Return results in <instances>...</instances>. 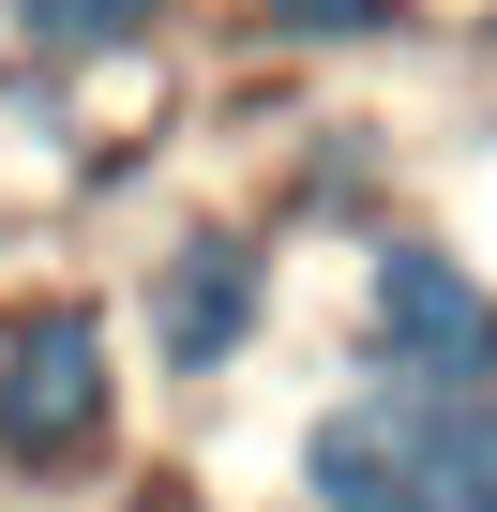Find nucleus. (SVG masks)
Listing matches in <instances>:
<instances>
[{"instance_id": "1", "label": "nucleus", "mask_w": 497, "mask_h": 512, "mask_svg": "<svg viewBox=\"0 0 497 512\" xmlns=\"http://www.w3.org/2000/svg\"><path fill=\"white\" fill-rule=\"evenodd\" d=\"M362 332H377V392H497V287L437 241H377Z\"/></svg>"}, {"instance_id": "4", "label": "nucleus", "mask_w": 497, "mask_h": 512, "mask_svg": "<svg viewBox=\"0 0 497 512\" xmlns=\"http://www.w3.org/2000/svg\"><path fill=\"white\" fill-rule=\"evenodd\" d=\"M302 497L317 512H422V467H407V392H362L302 437Z\"/></svg>"}, {"instance_id": "7", "label": "nucleus", "mask_w": 497, "mask_h": 512, "mask_svg": "<svg viewBox=\"0 0 497 512\" xmlns=\"http://www.w3.org/2000/svg\"><path fill=\"white\" fill-rule=\"evenodd\" d=\"M272 31H302V46H347V31H392V0H257Z\"/></svg>"}, {"instance_id": "6", "label": "nucleus", "mask_w": 497, "mask_h": 512, "mask_svg": "<svg viewBox=\"0 0 497 512\" xmlns=\"http://www.w3.org/2000/svg\"><path fill=\"white\" fill-rule=\"evenodd\" d=\"M16 31H31V46H61V61H91V46L166 31V0H16Z\"/></svg>"}, {"instance_id": "3", "label": "nucleus", "mask_w": 497, "mask_h": 512, "mask_svg": "<svg viewBox=\"0 0 497 512\" xmlns=\"http://www.w3.org/2000/svg\"><path fill=\"white\" fill-rule=\"evenodd\" d=\"M257 302H272V256H257V241H181L166 287H151V347H166L181 377H211V362H241Z\"/></svg>"}, {"instance_id": "2", "label": "nucleus", "mask_w": 497, "mask_h": 512, "mask_svg": "<svg viewBox=\"0 0 497 512\" xmlns=\"http://www.w3.org/2000/svg\"><path fill=\"white\" fill-rule=\"evenodd\" d=\"M106 317L91 302H31V317H0V467H31V482H61V467H91L106 452Z\"/></svg>"}, {"instance_id": "5", "label": "nucleus", "mask_w": 497, "mask_h": 512, "mask_svg": "<svg viewBox=\"0 0 497 512\" xmlns=\"http://www.w3.org/2000/svg\"><path fill=\"white\" fill-rule=\"evenodd\" d=\"M422 512H497V392H407Z\"/></svg>"}]
</instances>
